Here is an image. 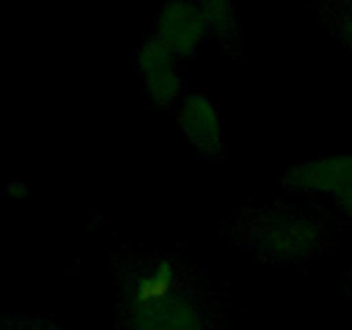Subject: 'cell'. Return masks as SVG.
<instances>
[{
    "instance_id": "obj_1",
    "label": "cell",
    "mask_w": 352,
    "mask_h": 330,
    "mask_svg": "<svg viewBox=\"0 0 352 330\" xmlns=\"http://www.w3.org/2000/svg\"><path fill=\"white\" fill-rule=\"evenodd\" d=\"M203 24H205V16L192 7L184 3L172 6L168 12L162 14L160 40L170 50L188 52L198 43Z\"/></svg>"
},
{
    "instance_id": "obj_2",
    "label": "cell",
    "mask_w": 352,
    "mask_h": 330,
    "mask_svg": "<svg viewBox=\"0 0 352 330\" xmlns=\"http://www.w3.org/2000/svg\"><path fill=\"white\" fill-rule=\"evenodd\" d=\"M141 64L155 98L168 102L177 91V76L172 69V50L160 40H151L141 52Z\"/></svg>"
},
{
    "instance_id": "obj_3",
    "label": "cell",
    "mask_w": 352,
    "mask_h": 330,
    "mask_svg": "<svg viewBox=\"0 0 352 330\" xmlns=\"http://www.w3.org/2000/svg\"><path fill=\"white\" fill-rule=\"evenodd\" d=\"M184 126L189 136L201 143L205 148H210L213 143H217L219 126H217L215 113L206 100H189L188 105L184 107Z\"/></svg>"
}]
</instances>
